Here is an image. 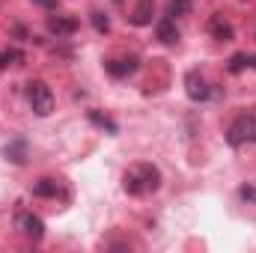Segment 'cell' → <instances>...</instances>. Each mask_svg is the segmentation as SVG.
<instances>
[{
	"instance_id": "1",
	"label": "cell",
	"mask_w": 256,
	"mask_h": 253,
	"mask_svg": "<svg viewBox=\"0 0 256 253\" xmlns=\"http://www.w3.org/2000/svg\"><path fill=\"white\" fill-rule=\"evenodd\" d=\"M122 188L131 196L152 194V190L161 188V170L155 164H134L131 170H126V176H122Z\"/></svg>"
},
{
	"instance_id": "2",
	"label": "cell",
	"mask_w": 256,
	"mask_h": 253,
	"mask_svg": "<svg viewBox=\"0 0 256 253\" xmlns=\"http://www.w3.org/2000/svg\"><path fill=\"white\" fill-rule=\"evenodd\" d=\"M27 102H30V108H33L36 116H48L54 110V92L42 80H30L27 84Z\"/></svg>"
},
{
	"instance_id": "3",
	"label": "cell",
	"mask_w": 256,
	"mask_h": 253,
	"mask_svg": "<svg viewBox=\"0 0 256 253\" xmlns=\"http://www.w3.org/2000/svg\"><path fill=\"white\" fill-rule=\"evenodd\" d=\"M226 143L230 146L256 143V114H242L232 126L226 128Z\"/></svg>"
},
{
	"instance_id": "4",
	"label": "cell",
	"mask_w": 256,
	"mask_h": 253,
	"mask_svg": "<svg viewBox=\"0 0 256 253\" xmlns=\"http://www.w3.org/2000/svg\"><path fill=\"white\" fill-rule=\"evenodd\" d=\"M15 230H21L27 238L39 242V238L45 236V220H42L39 214H33V212H18V214H15Z\"/></svg>"
},
{
	"instance_id": "5",
	"label": "cell",
	"mask_w": 256,
	"mask_h": 253,
	"mask_svg": "<svg viewBox=\"0 0 256 253\" xmlns=\"http://www.w3.org/2000/svg\"><path fill=\"white\" fill-rule=\"evenodd\" d=\"M185 92H188V98L191 102H206L208 96H212V90H208V80L194 68V72H188L185 74Z\"/></svg>"
},
{
	"instance_id": "6",
	"label": "cell",
	"mask_w": 256,
	"mask_h": 253,
	"mask_svg": "<svg viewBox=\"0 0 256 253\" xmlns=\"http://www.w3.org/2000/svg\"><path fill=\"white\" fill-rule=\"evenodd\" d=\"M137 66H140V60L131 54V57H120V60H108L104 68H108V74H114V78H128V74L137 72Z\"/></svg>"
},
{
	"instance_id": "7",
	"label": "cell",
	"mask_w": 256,
	"mask_h": 253,
	"mask_svg": "<svg viewBox=\"0 0 256 253\" xmlns=\"http://www.w3.org/2000/svg\"><path fill=\"white\" fill-rule=\"evenodd\" d=\"M208 33H212L214 39H220V42H232V39H236V30H232V24H230L224 15H212Z\"/></svg>"
},
{
	"instance_id": "8",
	"label": "cell",
	"mask_w": 256,
	"mask_h": 253,
	"mask_svg": "<svg viewBox=\"0 0 256 253\" xmlns=\"http://www.w3.org/2000/svg\"><path fill=\"white\" fill-rule=\"evenodd\" d=\"M155 33H158V39L164 42V45H176L179 42V27H176V18H161L158 24H155Z\"/></svg>"
},
{
	"instance_id": "9",
	"label": "cell",
	"mask_w": 256,
	"mask_h": 253,
	"mask_svg": "<svg viewBox=\"0 0 256 253\" xmlns=\"http://www.w3.org/2000/svg\"><path fill=\"white\" fill-rule=\"evenodd\" d=\"M48 30L54 36H72L78 30V18H68V15H51L48 18Z\"/></svg>"
},
{
	"instance_id": "10",
	"label": "cell",
	"mask_w": 256,
	"mask_h": 253,
	"mask_svg": "<svg viewBox=\"0 0 256 253\" xmlns=\"http://www.w3.org/2000/svg\"><path fill=\"white\" fill-rule=\"evenodd\" d=\"M152 15H155V3L152 0H137V6L131 12V24L134 27H146V24H152Z\"/></svg>"
},
{
	"instance_id": "11",
	"label": "cell",
	"mask_w": 256,
	"mask_h": 253,
	"mask_svg": "<svg viewBox=\"0 0 256 253\" xmlns=\"http://www.w3.org/2000/svg\"><path fill=\"white\" fill-rule=\"evenodd\" d=\"M57 190H60V185H57L54 179H39V182L33 185V196H45V200H51V196H57Z\"/></svg>"
},
{
	"instance_id": "12",
	"label": "cell",
	"mask_w": 256,
	"mask_h": 253,
	"mask_svg": "<svg viewBox=\"0 0 256 253\" xmlns=\"http://www.w3.org/2000/svg\"><path fill=\"white\" fill-rule=\"evenodd\" d=\"M6 158L15 161V164H21V161L27 158V140H12V143L6 146Z\"/></svg>"
},
{
	"instance_id": "13",
	"label": "cell",
	"mask_w": 256,
	"mask_h": 253,
	"mask_svg": "<svg viewBox=\"0 0 256 253\" xmlns=\"http://www.w3.org/2000/svg\"><path fill=\"white\" fill-rule=\"evenodd\" d=\"M90 122L98 126V128H104L108 134H116V131H120V126H116L110 116H104V114H98V110H90Z\"/></svg>"
},
{
	"instance_id": "14",
	"label": "cell",
	"mask_w": 256,
	"mask_h": 253,
	"mask_svg": "<svg viewBox=\"0 0 256 253\" xmlns=\"http://www.w3.org/2000/svg\"><path fill=\"white\" fill-rule=\"evenodd\" d=\"M24 60V54L18 51V48H3L0 51V68H6V66H15Z\"/></svg>"
},
{
	"instance_id": "15",
	"label": "cell",
	"mask_w": 256,
	"mask_h": 253,
	"mask_svg": "<svg viewBox=\"0 0 256 253\" xmlns=\"http://www.w3.org/2000/svg\"><path fill=\"white\" fill-rule=\"evenodd\" d=\"M191 12V0H170L167 3V15L170 18H179V15H188Z\"/></svg>"
},
{
	"instance_id": "16",
	"label": "cell",
	"mask_w": 256,
	"mask_h": 253,
	"mask_svg": "<svg viewBox=\"0 0 256 253\" xmlns=\"http://www.w3.org/2000/svg\"><path fill=\"white\" fill-rule=\"evenodd\" d=\"M248 66H250V54H232V57H230V66H226V68H230L232 74H238V72H244Z\"/></svg>"
},
{
	"instance_id": "17",
	"label": "cell",
	"mask_w": 256,
	"mask_h": 253,
	"mask_svg": "<svg viewBox=\"0 0 256 253\" xmlns=\"http://www.w3.org/2000/svg\"><path fill=\"white\" fill-rule=\"evenodd\" d=\"M90 21H92V27H96L98 33H108V30H110V18H108L104 12H98V9L90 15Z\"/></svg>"
},
{
	"instance_id": "18",
	"label": "cell",
	"mask_w": 256,
	"mask_h": 253,
	"mask_svg": "<svg viewBox=\"0 0 256 253\" xmlns=\"http://www.w3.org/2000/svg\"><path fill=\"white\" fill-rule=\"evenodd\" d=\"M238 196H242V200H248V202H256V188L242 185V188H238Z\"/></svg>"
},
{
	"instance_id": "19",
	"label": "cell",
	"mask_w": 256,
	"mask_h": 253,
	"mask_svg": "<svg viewBox=\"0 0 256 253\" xmlns=\"http://www.w3.org/2000/svg\"><path fill=\"white\" fill-rule=\"evenodd\" d=\"M36 6H45V9H54L57 6V0H33Z\"/></svg>"
},
{
	"instance_id": "20",
	"label": "cell",
	"mask_w": 256,
	"mask_h": 253,
	"mask_svg": "<svg viewBox=\"0 0 256 253\" xmlns=\"http://www.w3.org/2000/svg\"><path fill=\"white\" fill-rule=\"evenodd\" d=\"M250 66H254V68H256V57H250Z\"/></svg>"
}]
</instances>
